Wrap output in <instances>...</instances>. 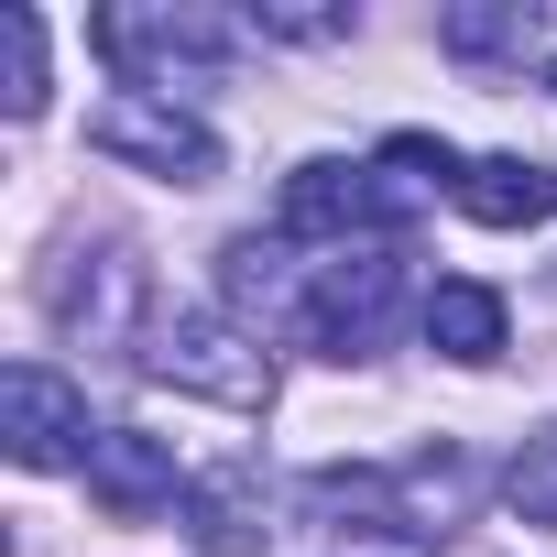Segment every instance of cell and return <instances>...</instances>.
Listing matches in <instances>:
<instances>
[{
	"label": "cell",
	"mask_w": 557,
	"mask_h": 557,
	"mask_svg": "<svg viewBox=\"0 0 557 557\" xmlns=\"http://www.w3.org/2000/svg\"><path fill=\"white\" fill-rule=\"evenodd\" d=\"M88 45L132 77V88H153V99H175V88H208L230 55H240V23L230 12H164V0H121V12H99L88 23Z\"/></svg>",
	"instance_id": "1"
},
{
	"label": "cell",
	"mask_w": 557,
	"mask_h": 557,
	"mask_svg": "<svg viewBox=\"0 0 557 557\" xmlns=\"http://www.w3.org/2000/svg\"><path fill=\"white\" fill-rule=\"evenodd\" d=\"M143 372L175 383V394L240 405V416L273 405V350H262V329H240L230 307H175V318H153V329H143Z\"/></svg>",
	"instance_id": "2"
},
{
	"label": "cell",
	"mask_w": 557,
	"mask_h": 557,
	"mask_svg": "<svg viewBox=\"0 0 557 557\" xmlns=\"http://www.w3.org/2000/svg\"><path fill=\"white\" fill-rule=\"evenodd\" d=\"M394 296H405V262L394 251H339V262H318L307 285H296V318L285 329L318 361H372L383 329H394Z\"/></svg>",
	"instance_id": "3"
},
{
	"label": "cell",
	"mask_w": 557,
	"mask_h": 557,
	"mask_svg": "<svg viewBox=\"0 0 557 557\" xmlns=\"http://www.w3.org/2000/svg\"><path fill=\"white\" fill-rule=\"evenodd\" d=\"M426 197L405 186V175H383V164H296L285 175V197H273V230L285 240H361V230H405Z\"/></svg>",
	"instance_id": "4"
},
{
	"label": "cell",
	"mask_w": 557,
	"mask_h": 557,
	"mask_svg": "<svg viewBox=\"0 0 557 557\" xmlns=\"http://www.w3.org/2000/svg\"><path fill=\"white\" fill-rule=\"evenodd\" d=\"M88 153H110V164H132V175H164V186H208V175H219V132H208L197 110L153 99V88H110V99L88 110Z\"/></svg>",
	"instance_id": "5"
},
{
	"label": "cell",
	"mask_w": 557,
	"mask_h": 557,
	"mask_svg": "<svg viewBox=\"0 0 557 557\" xmlns=\"http://www.w3.org/2000/svg\"><path fill=\"white\" fill-rule=\"evenodd\" d=\"M0 437H12L23 470H66L77 448H99V437H88V394H77L66 372H45V361H12V372H0Z\"/></svg>",
	"instance_id": "6"
},
{
	"label": "cell",
	"mask_w": 557,
	"mask_h": 557,
	"mask_svg": "<svg viewBox=\"0 0 557 557\" xmlns=\"http://www.w3.org/2000/svg\"><path fill=\"white\" fill-rule=\"evenodd\" d=\"M88 492H99L121 524H143V513H164L186 481H175V448H164V437H143V426H110V437L88 448Z\"/></svg>",
	"instance_id": "7"
},
{
	"label": "cell",
	"mask_w": 557,
	"mask_h": 557,
	"mask_svg": "<svg viewBox=\"0 0 557 557\" xmlns=\"http://www.w3.org/2000/svg\"><path fill=\"white\" fill-rule=\"evenodd\" d=\"M459 208H470L481 230H535V219H557V164H535V153H481V164L459 175Z\"/></svg>",
	"instance_id": "8"
},
{
	"label": "cell",
	"mask_w": 557,
	"mask_h": 557,
	"mask_svg": "<svg viewBox=\"0 0 557 557\" xmlns=\"http://www.w3.org/2000/svg\"><path fill=\"white\" fill-rule=\"evenodd\" d=\"M426 350L437 361H503V296L492 285H470V273H448V285L426 296Z\"/></svg>",
	"instance_id": "9"
},
{
	"label": "cell",
	"mask_w": 557,
	"mask_h": 557,
	"mask_svg": "<svg viewBox=\"0 0 557 557\" xmlns=\"http://www.w3.org/2000/svg\"><path fill=\"white\" fill-rule=\"evenodd\" d=\"M535 34H546L535 0H459V12H437V45L470 55V66H503V55H524Z\"/></svg>",
	"instance_id": "10"
},
{
	"label": "cell",
	"mask_w": 557,
	"mask_h": 557,
	"mask_svg": "<svg viewBox=\"0 0 557 557\" xmlns=\"http://www.w3.org/2000/svg\"><path fill=\"white\" fill-rule=\"evenodd\" d=\"M186 535H197V557H262V503H251V481L230 470V481H197L186 492Z\"/></svg>",
	"instance_id": "11"
},
{
	"label": "cell",
	"mask_w": 557,
	"mask_h": 557,
	"mask_svg": "<svg viewBox=\"0 0 557 557\" xmlns=\"http://www.w3.org/2000/svg\"><path fill=\"white\" fill-rule=\"evenodd\" d=\"M0 110H12V121L45 110V23L23 12V0L0 12Z\"/></svg>",
	"instance_id": "12"
},
{
	"label": "cell",
	"mask_w": 557,
	"mask_h": 557,
	"mask_svg": "<svg viewBox=\"0 0 557 557\" xmlns=\"http://www.w3.org/2000/svg\"><path fill=\"white\" fill-rule=\"evenodd\" d=\"M503 492H513V513H524V524H546V535H557V426H535V437L513 448Z\"/></svg>",
	"instance_id": "13"
},
{
	"label": "cell",
	"mask_w": 557,
	"mask_h": 557,
	"mask_svg": "<svg viewBox=\"0 0 557 557\" xmlns=\"http://www.w3.org/2000/svg\"><path fill=\"white\" fill-rule=\"evenodd\" d=\"M262 34H285V45H339V34H361L350 12H262Z\"/></svg>",
	"instance_id": "14"
},
{
	"label": "cell",
	"mask_w": 557,
	"mask_h": 557,
	"mask_svg": "<svg viewBox=\"0 0 557 557\" xmlns=\"http://www.w3.org/2000/svg\"><path fill=\"white\" fill-rule=\"evenodd\" d=\"M546 88H557V55H546Z\"/></svg>",
	"instance_id": "15"
}]
</instances>
